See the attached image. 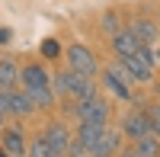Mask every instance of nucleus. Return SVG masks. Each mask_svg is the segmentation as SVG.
Here are the masks:
<instances>
[{"instance_id": "10", "label": "nucleus", "mask_w": 160, "mask_h": 157, "mask_svg": "<svg viewBox=\"0 0 160 157\" xmlns=\"http://www.w3.org/2000/svg\"><path fill=\"white\" fill-rule=\"evenodd\" d=\"M125 29L135 35L141 45H148V48L160 42V26H157V19H151V16H131Z\"/></svg>"}, {"instance_id": "2", "label": "nucleus", "mask_w": 160, "mask_h": 157, "mask_svg": "<svg viewBox=\"0 0 160 157\" xmlns=\"http://www.w3.org/2000/svg\"><path fill=\"white\" fill-rule=\"evenodd\" d=\"M71 115H74L77 122H99V125H109V119H112V103L96 90V93H90V96L71 99Z\"/></svg>"}, {"instance_id": "5", "label": "nucleus", "mask_w": 160, "mask_h": 157, "mask_svg": "<svg viewBox=\"0 0 160 157\" xmlns=\"http://www.w3.org/2000/svg\"><path fill=\"white\" fill-rule=\"evenodd\" d=\"M0 99H3V109L10 119H32L38 112L32 106V99L26 96V90H16V87H0Z\"/></svg>"}, {"instance_id": "20", "label": "nucleus", "mask_w": 160, "mask_h": 157, "mask_svg": "<svg viewBox=\"0 0 160 157\" xmlns=\"http://www.w3.org/2000/svg\"><path fill=\"white\" fill-rule=\"evenodd\" d=\"M10 38H13V32L7 29V26H0V45H10Z\"/></svg>"}, {"instance_id": "1", "label": "nucleus", "mask_w": 160, "mask_h": 157, "mask_svg": "<svg viewBox=\"0 0 160 157\" xmlns=\"http://www.w3.org/2000/svg\"><path fill=\"white\" fill-rule=\"evenodd\" d=\"M51 90H55V96L80 99V96L96 93V77H87V74H77L71 68H64V71H58L55 77H51Z\"/></svg>"}, {"instance_id": "24", "label": "nucleus", "mask_w": 160, "mask_h": 157, "mask_svg": "<svg viewBox=\"0 0 160 157\" xmlns=\"http://www.w3.org/2000/svg\"><path fill=\"white\" fill-rule=\"evenodd\" d=\"M154 19H157V26H160V10H157V16H154Z\"/></svg>"}, {"instance_id": "4", "label": "nucleus", "mask_w": 160, "mask_h": 157, "mask_svg": "<svg viewBox=\"0 0 160 157\" xmlns=\"http://www.w3.org/2000/svg\"><path fill=\"white\" fill-rule=\"evenodd\" d=\"M99 77H102V87L106 93L118 103H135V90H131V80L125 77V71L118 64H109V68H99Z\"/></svg>"}, {"instance_id": "11", "label": "nucleus", "mask_w": 160, "mask_h": 157, "mask_svg": "<svg viewBox=\"0 0 160 157\" xmlns=\"http://www.w3.org/2000/svg\"><path fill=\"white\" fill-rule=\"evenodd\" d=\"M0 151L10 157H22L26 154V135L19 125H3L0 128Z\"/></svg>"}, {"instance_id": "14", "label": "nucleus", "mask_w": 160, "mask_h": 157, "mask_svg": "<svg viewBox=\"0 0 160 157\" xmlns=\"http://www.w3.org/2000/svg\"><path fill=\"white\" fill-rule=\"evenodd\" d=\"M128 154H131V157H157V154H160V138H157L154 132L141 135V138H135V144L128 148Z\"/></svg>"}, {"instance_id": "8", "label": "nucleus", "mask_w": 160, "mask_h": 157, "mask_svg": "<svg viewBox=\"0 0 160 157\" xmlns=\"http://www.w3.org/2000/svg\"><path fill=\"white\" fill-rule=\"evenodd\" d=\"M42 138L48 141V151H51V157H61V154H68V151H71V141H74V132H71V128L64 125V122L51 119V122L45 125Z\"/></svg>"}, {"instance_id": "23", "label": "nucleus", "mask_w": 160, "mask_h": 157, "mask_svg": "<svg viewBox=\"0 0 160 157\" xmlns=\"http://www.w3.org/2000/svg\"><path fill=\"white\" fill-rule=\"evenodd\" d=\"M154 90H157V99H160V84H157V87H154Z\"/></svg>"}, {"instance_id": "17", "label": "nucleus", "mask_w": 160, "mask_h": 157, "mask_svg": "<svg viewBox=\"0 0 160 157\" xmlns=\"http://www.w3.org/2000/svg\"><path fill=\"white\" fill-rule=\"evenodd\" d=\"M102 29H106V35H112V32L122 29V19H118V13H115V10H109V13L102 16Z\"/></svg>"}, {"instance_id": "15", "label": "nucleus", "mask_w": 160, "mask_h": 157, "mask_svg": "<svg viewBox=\"0 0 160 157\" xmlns=\"http://www.w3.org/2000/svg\"><path fill=\"white\" fill-rule=\"evenodd\" d=\"M19 84V64L13 58H0V87H16Z\"/></svg>"}, {"instance_id": "13", "label": "nucleus", "mask_w": 160, "mask_h": 157, "mask_svg": "<svg viewBox=\"0 0 160 157\" xmlns=\"http://www.w3.org/2000/svg\"><path fill=\"white\" fill-rule=\"evenodd\" d=\"M109 48H112V55H115V58H125V55H135V51L141 48V42H138V38L122 26L118 32L109 35Z\"/></svg>"}, {"instance_id": "9", "label": "nucleus", "mask_w": 160, "mask_h": 157, "mask_svg": "<svg viewBox=\"0 0 160 157\" xmlns=\"http://www.w3.org/2000/svg\"><path fill=\"white\" fill-rule=\"evenodd\" d=\"M19 87H22V90H42V87H51L48 68H45L42 61L19 64Z\"/></svg>"}, {"instance_id": "3", "label": "nucleus", "mask_w": 160, "mask_h": 157, "mask_svg": "<svg viewBox=\"0 0 160 157\" xmlns=\"http://www.w3.org/2000/svg\"><path fill=\"white\" fill-rule=\"evenodd\" d=\"M118 68L125 71V77L131 84H154V58H151V48L148 45H141L135 55H125V58H118L115 61Z\"/></svg>"}, {"instance_id": "16", "label": "nucleus", "mask_w": 160, "mask_h": 157, "mask_svg": "<svg viewBox=\"0 0 160 157\" xmlns=\"http://www.w3.org/2000/svg\"><path fill=\"white\" fill-rule=\"evenodd\" d=\"M26 154L29 157H51V151H48V141L38 135L35 141H32V148H26Z\"/></svg>"}, {"instance_id": "18", "label": "nucleus", "mask_w": 160, "mask_h": 157, "mask_svg": "<svg viewBox=\"0 0 160 157\" xmlns=\"http://www.w3.org/2000/svg\"><path fill=\"white\" fill-rule=\"evenodd\" d=\"M58 55H61V45H58V38H45V42H42V58L55 61Z\"/></svg>"}, {"instance_id": "19", "label": "nucleus", "mask_w": 160, "mask_h": 157, "mask_svg": "<svg viewBox=\"0 0 160 157\" xmlns=\"http://www.w3.org/2000/svg\"><path fill=\"white\" fill-rule=\"evenodd\" d=\"M151 132L160 138V103H157V106L151 109Z\"/></svg>"}, {"instance_id": "21", "label": "nucleus", "mask_w": 160, "mask_h": 157, "mask_svg": "<svg viewBox=\"0 0 160 157\" xmlns=\"http://www.w3.org/2000/svg\"><path fill=\"white\" fill-rule=\"evenodd\" d=\"M151 58H154V68H160V42L151 45Z\"/></svg>"}, {"instance_id": "6", "label": "nucleus", "mask_w": 160, "mask_h": 157, "mask_svg": "<svg viewBox=\"0 0 160 157\" xmlns=\"http://www.w3.org/2000/svg\"><path fill=\"white\" fill-rule=\"evenodd\" d=\"M68 68L77 71V74L96 77L102 64H99V58H96V51H93V48H87L83 42H74V45L68 48Z\"/></svg>"}, {"instance_id": "22", "label": "nucleus", "mask_w": 160, "mask_h": 157, "mask_svg": "<svg viewBox=\"0 0 160 157\" xmlns=\"http://www.w3.org/2000/svg\"><path fill=\"white\" fill-rule=\"evenodd\" d=\"M7 119H10V115H7V109H3V99H0V128L7 125Z\"/></svg>"}, {"instance_id": "12", "label": "nucleus", "mask_w": 160, "mask_h": 157, "mask_svg": "<svg viewBox=\"0 0 160 157\" xmlns=\"http://www.w3.org/2000/svg\"><path fill=\"white\" fill-rule=\"evenodd\" d=\"M118 151H122V132L106 125V128H102V135H99V141L93 144L90 157H109V154H118Z\"/></svg>"}, {"instance_id": "7", "label": "nucleus", "mask_w": 160, "mask_h": 157, "mask_svg": "<svg viewBox=\"0 0 160 157\" xmlns=\"http://www.w3.org/2000/svg\"><path fill=\"white\" fill-rule=\"evenodd\" d=\"M118 132H122V138H141V135H148L151 132V109H144V106H131L125 115H122V122H118Z\"/></svg>"}]
</instances>
